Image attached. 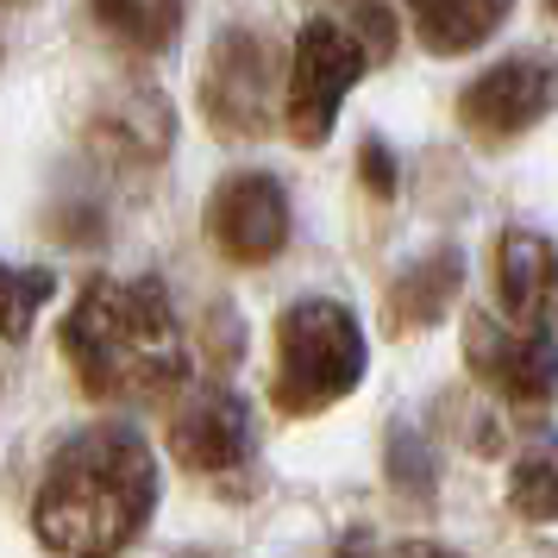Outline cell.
Returning a JSON list of instances; mask_svg holds the SVG:
<instances>
[{"label":"cell","mask_w":558,"mask_h":558,"mask_svg":"<svg viewBox=\"0 0 558 558\" xmlns=\"http://www.w3.org/2000/svg\"><path fill=\"white\" fill-rule=\"evenodd\" d=\"M357 182H364L377 202H396L402 177H396V151H389L383 138H364V145H357Z\"/></svg>","instance_id":"cell-19"},{"label":"cell","mask_w":558,"mask_h":558,"mask_svg":"<svg viewBox=\"0 0 558 558\" xmlns=\"http://www.w3.org/2000/svg\"><path fill=\"white\" fill-rule=\"evenodd\" d=\"M63 357L101 408H163L189 383L170 289L157 277H88L63 314Z\"/></svg>","instance_id":"cell-1"},{"label":"cell","mask_w":558,"mask_h":558,"mask_svg":"<svg viewBox=\"0 0 558 558\" xmlns=\"http://www.w3.org/2000/svg\"><path fill=\"white\" fill-rule=\"evenodd\" d=\"M464 364L514 414H539L553 402V327H521L502 314L464 307Z\"/></svg>","instance_id":"cell-6"},{"label":"cell","mask_w":558,"mask_h":558,"mask_svg":"<svg viewBox=\"0 0 558 558\" xmlns=\"http://www.w3.org/2000/svg\"><path fill=\"white\" fill-rule=\"evenodd\" d=\"M82 145H88V157H95L101 170L145 177V170H157V163L170 157V145H177V107H170L163 88L132 82V88H120L113 101H101L88 113Z\"/></svg>","instance_id":"cell-10"},{"label":"cell","mask_w":558,"mask_h":558,"mask_svg":"<svg viewBox=\"0 0 558 558\" xmlns=\"http://www.w3.org/2000/svg\"><path fill=\"white\" fill-rule=\"evenodd\" d=\"M553 107V70L546 57H502L489 63L477 82H464L458 95V126L477 138L483 151H502L514 138H527Z\"/></svg>","instance_id":"cell-8"},{"label":"cell","mask_w":558,"mask_h":558,"mask_svg":"<svg viewBox=\"0 0 558 558\" xmlns=\"http://www.w3.org/2000/svg\"><path fill=\"white\" fill-rule=\"evenodd\" d=\"M282 45L257 26H227L207 45L202 63V120L232 145H252L277 126V95H282Z\"/></svg>","instance_id":"cell-4"},{"label":"cell","mask_w":558,"mask_h":558,"mask_svg":"<svg viewBox=\"0 0 558 558\" xmlns=\"http://www.w3.org/2000/svg\"><path fill=\"white\" fill-rule=\"evenodd\" d=\"M207 239L227 264H270L289 245V189L270 170H232L207 195Z\"/></svg>","instance_id":"cell-9"},{"label":"cell","mask_w":558,"mask_h":558,"mask_svg":"<svg viewBox=\"0 0 558 558\" xmlns=\"http://www.w3.org/2000/svg\"><path fill=\"white\" fill-rule=\"evenodd\" d=\"M57 295L51 270H26V264H0V339L20 345L32 339V320L45 314V302Z\"/></svg>","instance_id":"cell-16"},{"label":"cell","mask_w":558,"mask_h":558,"mask_svg":"<svg viewBox=\"0 0 558 558\" xmlns=\"http://www.w3.org/2000/svg\"><path fill=\"white\" fill-rule=\"evenodd\" d=\"M508 502H514L521 521L546 527V521L558 514V464H553V458H546V452L514 458V471H508Z\"/></svg>","instance_id":"cell-17"},{"label":"cell","mask_w":558,"mask_h":558,"mask_svg":"<svg viewBox=\"0 0 558 558\" xmlns=\"http://www.w3.org/2000/svg\"><path fill=\"white\" fill-rule=\"evenodd\" d=\"M383 464H389V489H396L408 508H433V496H439V464H433L427 433L408 427V421H396V427H389V452H383Z\"/></svg>","instance_id":"cell-15"},{"label":"cell","mask_w":558,"mask_h":558,"mask_svg":"<svg viewBox=\"0 0 558 558\" xmlns=\"http://www.w3.org/2000/svg\"><path fill=\"white\" fill-rule=\"evenodd\" d=\"M170 458H177L189 477L239 483L257 464V427H252L245 396H232L220 383L182 396L170 408Z\"/></svg>","instance_id":"cell-7"},{"label":"cell","mask_w":558,"mask_h":558,"mask_svg":"<svg viewBox=\"0 0 558 558\" xmlns=\"http://www.w3.org/2000/svg\"><path fill=\"white\" fill-rule=\"evenodd\" d=\"M95 26L126 57H163L182 38V0H88Z\"/></svg>","instance_id":"cell-14"},{"label":"cell","mask_w":558,"mask_h":558,"mask_svg":"<svg viewBox=\"0 0 558 558\" xmlns=\"http://www.w3.org/2000/svg\"><path fill=\"white\" fill-rule=\"evenodd\" d=\"M371 371L364 327L345 302L332 295H302L277 314V371H270V408L289 421L327 414L345 402Z\"/></svg>","instance_id":"cell-3"},{"label":"cell","mask_w":558,"mask_h":558,"mask_svg":"<svg viewBox=\"0 0 558 558\" xmlns=\"http://www.w3.org/2000/svg\"><path fill=\"white\" fill-rule=\"evenodd\" d=\"M157 514V452L126 421L63 439L32 496V533L45 553H126Z\"/></svg>","instance_id":"cell-2"},{"label":"cell","mask_w":558,"mask_h":558,"mask_svg":"<svg viewBox=\"0 0 558 558\" xmlns=\"http://www.w3.org/2000/svg\"><path fill=\"white\" fill-rule=\"evenodd\" d=\"M402 7H408V20H414V38L433 57L477 51V45H489L508 26V13H514V0H402Z\"/></svg>","instance_id":"cell-13"},{"label":"cell","mask_w":558,"mask_h":558,"mask_svg":"<svg viewBox=\"0 0 558 558\" xmlns=\"http://www.w3.org/2000/svg\"><path fill=\"white\" fill-rule=\"evenodd\" d=\"M371 70V51L357 45V32L332 13H314L302 32H295V51L282 63V132L314 151L332 138V120H339V101L352 95V82Z\"/></svg>","instance_id":"cell-5"},{"label":"cell","mask_w":558,"mask_h":558,"mask_svg":"<svg viewBox=\"0 0 558 558\" xmlns=\"http://www.w3.org/2000/svg\"><path fill=\"white\" fill-rule=\"evenodd\" d=\"M45 227H51V239H63V245H101L107 214L88 207V202H76V207H57V220H45Z\"/></svg>","instance_id":"cell-20"},{"label":"cell","mask_w":558,"mask_h":558,"mask_svg":"<svg viewBox=\"0 0 558 558\" xmlns=\"http://www.w3.org/2000/svg\"><path fill=\"white\" fill-rule=\"evenodd\" d=\"M464 295V252L458 245H433L427 257L402 264L389 289H383V332L389 339H414V332L439 327Z\"/></svg>","instance_id":"cell-11"},{"label":"cell","mask_w":558,"mask_h":558,"mask_svg":"<svg viewBox=\"0 0 558 558\" xmlns=\"http://www.w3.org/2000/svg\"><path fill=\"white\" fill-rule=\"evenodd\" d=\"M320 7H327L332 20H345V26L357 32V45L371 51V70L396 57V45H402V26H396L389 0H320Z\"/></svg>","instance_id":"cell-18"},{"label":"cell","mask_w":558,"mask_h":558,"mask_svg":"<svg viewBox=\"0 0 558 558\" xmlns=\"http://www.w3.org/2000/svg\"><path fill=\"white\" fill-rule=\"evenodd\" d=\"M496 307L521 327H553V245L533 227H502L489 252Z\"/></svg>","instance_id":"cell-12"}]
</instances>
